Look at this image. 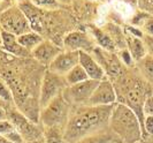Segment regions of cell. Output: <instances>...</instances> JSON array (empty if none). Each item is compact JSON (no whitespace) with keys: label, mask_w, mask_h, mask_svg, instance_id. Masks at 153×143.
Returning a JSON list of instances; mask_svg holds the SVG:
<instances>
[{"label":"cell","mask_w":153,"mask_h":143,"mask_svg":"<svg viewBox=\"0 0 153 143\" xmlns=\"http://www.w3.org/2000/svg\"><path fill=\"white\" fill-rule=\"evenodd\" d=\"M62 47L65 51L92 53L97 46L91 37L84 31H70L63 37Z\"/></svg>","instance_id":"30bf717a"},{"label":"cell","mask_w":153,"mask_h":143,"mask_svg":"<svg viewBox=\"0 0 153 143\" xmlns=\"http://www.w3.org/2000/svg\"><path fill=\"white\" fill-rule=\"evenodd\" d=\"M71 106L63 98L62 94L52 99L40 111V122L44 127L65 128L71 112Z\"/></svg>","instance_id":"277c9868"},{"label":"cell","mask_w":153,"mask_h":143,"mask_svg":"<svg viewBox=\"0 0 153 143\" xmlns=\"http://www.w3.org/2000/svg\"><path fill=\"white\" fill-rule=\"evenodd\" d=\"M0 98H2L4 100H7V102L13 99V95L10 92V89L1 80H0Z\"/></svg>","instance_id":"cb8c5ba5"},{"label":"cell","mask_w":153,"mask_h":143,"mask_svg":"<svg viewBox=\"0 0 153 143\" xmlns=\"http://www.w3.org/2000/svg\"><path fill=\"white\" fill-rule=\"evenodd\" d=\"M5 137L7 139L8 141H10L12 143H25V141H24V139L22 137V135H21L16 129H14V130H12L10 133L6 134Z\"/></svg>","instance_id":"d4e9b609"},{"label":"cell","mask_w":153,"mask_h":143,"mask_svg":"<svg viewBox=\"0 0 153 143\" xmlns=\"http://www.w3.org/2000/svg\"><path fill=\"white\" fill-rule=\"evenodd\" d=\"M152 95H153V84H152Z\"/></svg>","instance_id":"d590c367"},{"label":"cell","mask_w":153,"mask_h":143,"mask_svg":"<svg viewBox=\"0 0 153 143\" xmlns=\"http://www.w3.org/2000/svg\"><path fill=\"white\" fill-rule=\"evenodd\" d=\"M143 40H144V44H145L147 54H150V55H152V57H153V37H152V36L144 35Z\"/></svg>","instance_id":"f1b7e54d"},{"label":"cell","mask_w":153,"mask_h":143,"mask_svg":"<svg viewBox=\"0 0 153 143\" xmlns=\"http://www.w3.org/2000/svg\"><path fill=\"white\" fill-rule=\"evenodd\" d=\"M28 143H46V141H45V139H44V136H43V137H39L37 140L31 141V142H28Z\"/></svg>","instance_id":"1f68e13d"},{"label":"cell","mask_w":153,"mask_h":143,"mask_svg":"<svg viewBox=\"0 0 153 143\" xmlns=\"http://www.w3.org/2000/svg\"><path fill=\"white\" fill-rule=\"evenodd\" d=\"M1 45H2V29L0 27V49H1Z\"/></svg>","instance_id":"e575fe53"},{"label":"cell","mask_w":153,"mask_h":143,"mask_svg":"<svg viewBox=\"0 0 153 143\" xmlns=\"http://www.w3.org/2000/svg\"><path fill=\"white\" fill-rule=\"evenodd\" d=\"M93 1H99V0H93Z\"/></svg>","instance_id":"8d00e7d4"},{"label":"cell","mask_w":153,"mask_h":143,"mask_svg":"<svg viewBox=\"0 0 153 143\" xmlns=\"http://www.w3.org/2000/svg\"><path fill=\"white\" fill-rule=\"evenodd\" d=\"M62 51H63V49L60 47L59 45H56V44H54L52 40L44 39V40L31 52V55H32L37 61H39L42 65L48 67V66L52 64V61H53Z\"/></svg>","instance_id":"7c38bea8"},{"label":"cell","mask_w":153,"mask_h":143,"mask_svg":"<svg viewBox=\"0 0 153 143\" xmlns=\"http://www.w3.org/2000/svg\"><path fill=\"white\" fill-rule=\"evenodd\" d=\"M43 40H44L43 36L36 31H30L17 37V42L29 52H32Z\"/></svg>","instance_id":"d6986e66"},{"label":"cell","mask_w":153,"mask_h":143,"mask_svg":"<svg viewBox=\"0 0 153 143\" xmlns=\"http://www.w3.org/2000/svg\"><path fill=\"white\" fill-rule=\"evenodd\" d=\"M88 79H89V76L86 74V72L79 64L77 66H75L73 69H70L68 73L65 75V80H66L67 85H74V84H77V83L83 82Z\"/></svg>","instance_id":"ffe728a7"},{"label":"cell","mask_w":153,"mask_h":143,"mask_svg":"<svg viewBox=\"0 0 153 143\" xmlns=\"http://www.w3.org/2000/svg\"><path fill=\"white\" fill-rule=\"evenodd\" d=\"M114 143H121V142H114Z\"/></svg>","instance_id":"74e56055"},{"label":"cell","mask_w":153,"mask_h":143,"mask_svg":"<svg viewBox=\"0 0 153 143\" xmlns=\"http://www.w3.org/2000/svg\"><path fill=\"white\" fill-rule=\"evenodd\" d=\"M140 30L143 31L144 35L147 36H152L153 37V16L149 15L146 17V20L140 25Z\"/></svg>","instance_id":"603a6c76"},{"label":"cell","mask_w":153,"mask_h":143,"mask_svg":"<svg viewBox=\"0 0 153 143\" xmlns=\"http://www.w3.org/2000/svg\"><path fill=\"white\" fill-rule=\"evenodd\" d=\"M7 119L14 125L16 130L22 135L25 143L35 141L44 136L43 135L44 130H42L36 124H33L23 113L19 111H9V113H7Z\"/></svg>","instance_id":"ba28073f"},{"label":"cell","mask_w":153,"mask_h":143,"mask_svg":"<svg viewBox=\"0 0 153 143\" xmlns=\"http://www.w3.org/2000/svg\"><path fill=\"white\" fill-rule=\"evenodd\" d=\"M33 6L39 9L44 10H56L61 7V4H59L56 0H30Z\"/></svg>","instance_id":"7402d4cb"},{"label":"cell","mask_w":153,"mask_h":143,"mask_svg":"<svg viewBox=\"0 0 153 143\" xmlns=\"http://www.w3.org/2000/svg\"><path fill=\"white\" fill-rule=\"evenodd\" d=\"M114 105H82L71 109L68 122L65 127V140L75 143L94 133L109 128V118Z\"/></svg>","instance_id":"6da1fadb"},{"label":"cell","mask_w":153,"mask_h":143,"mask_svg":"<svg viewBox=\"0 0 153 143\" xmlns=\"http://www.w3.org/2000/svg\"><path fill=\"white\" fill-rule=\"evenodd\" d=\"M124 35H126L127 50H128L129 53L131 54L134 61L137 62L138 60H140L142 58H144L146 54H147L145 44H144V40H143V38L136 37V36L131 35V34L127 32V31H124Z\"/></svg>","instance_id":"9a60e30c"},{"label":"cell","mask_w":153,"mask_h":143,"mask_svg":"<svg viewBox=\"0 0 153 143\" xmlns=\"http://www.w3.org/2000/svg\"><path fill=\"white\" fill-rule=\"evenodd\" d=\"M143 113H144V117L153 115V95H150L146 98L144 106H143Z\"/></svg>","instance_id":"4316f807"},{"label":"cell","mask_w":153,"mask_h":143,"mask_svg":"<svg viewBox=\"0 0 153 143\" xmlns=\"http://www.w3.org/2000/svg\"><path fill=\"white\" fill-rule=\"evenodd\" d=\"M43 135L46 143H67L65 140V128L44 127Z\"/></svg>","instance_id":"44dd1931"},{"label":"cell","mask_w":153,"mask_h":143,"mask_svg":"<svg viewBox=\"0 0 153 143\" xmlns=\"http://www.w3.org/2000/svg\"><path fill=\"white\" fill-rule=\"evenodd\" d=\"M1 49L5 50L6 52L15 55V57H19V58H27L31 54V52L25 50L17 42V36L4 30H2V45H1Z\"/></svg>","instance_id":"5bb4252c"},{"label":"cell","mask_w":153,"mask_h":143,"mask_svg":"<svg viewBox=\"0 0 153 143\" xmlns=\"http://www.w3.org/2000/svg\"><path fill=\"white\" fill-rule=\"evenodd\" d=\"M79 65L84 68L89 79L94 81H102L106 79L105 70L92 55V53L79 52Z\"/></svg>","instance_id":"4fadbf2b"},{"label":"cell","mask_w":153,"mask_h":143,"mask_svg":"<svg viewBox=\"0 0 153 143\" xmlns=\"http://www.w3.org/2000/svg\"><path fill=\"white\" fill-rule=\"evenodd\" d=\"M117 103V95L113 82L108 79L100 81L88 103L90 106H108Z\"/></svg>","instance_id":"9c48e42d"},{"label":"cell","mask_w":153,"mask_h":143,"mask_svg":"<svg viewBox=\"0 0 153 143\" xmlns=\"http://www.w3.org/2000/svg\"><path fill=\"white\" fill-rule=\"evenodd\" d=\"M59 4H63V5H69L73 0H56Z\"/></svg>","instance_id":"836d02e7"},{"label":"cell","mask_w":153,"mask_h":143,"mask_svg":"<svg viewBox=\"0 0 153 143\" xmlns=\"http://www.w3.org/2000/svg\"><path fill=\"white\" fill-rule=\"evenodd\" d=\"M120 142V140L116 137L114 133L107 128L105 130H101L98 133H94L89 136H85L83 139H81L79 141L75 143H114Z\"/></svg>","instance_id":"e0dca14e"},{"label":"cell","mask_w":153,"mask_h":143,"mask_svg":"<svg viewBox=\"0 0 153 143\" xmlns=\"http://www.w3.org/2000/svg\"><path fill=\"white\" fill-rule=\"evenodd\" d=\"M1 120H7V113L4 109L0 107V121Z\"/></svg>","instance_id":"f546056e"},{"label":"cell","mask_w":153,"mask_h":143,"mask_svg":"<svg viewBox=\"0 0 153 143\" xmlns=\"http://www.w3.org/2000/svg\"><path fill=\"white\" fill-rule=\"evenodd\" d=\"M138 74L142 76L147 83L153 84V57L146 54L144 58L136 62Z\"/></svg>","instance_id":"ac0fdd59"},{"label":"cell","mask_w":153,"mask_h":143,"mask_svg":"<svg viewBox=\"0 0 153 143\" xmlns=\"http://www.w3.org/2000/svg\"><path fill=\"white\" fill-rule=\"evenodd\" d=\"M67 87V83L65 80V76L58 75L50 69H47L40 85V94H39V106L40 109H44L52 99L62 94L63 89Z\"/></svg>","instance_id":"52a82bcc"},{"label":"cell","mask_w":153,"mask_h":143,"mask_svg":"<svg viewBox=\"0 0 153 143\" xmlns=\"http://www.w3.org/2000/svg\"><path fill=\"white\" fill-rule=\"evenodd\" d=\"M116 80L119 83V87L115 88L117 95V103H121L130 107L139 118L143 127L145 119L143 113V106L146 98L152 95V85L146 82L140 75L139 77H136L135 75L128 77L124 76L123 73Z\"/></svg>","instance_id":"7a4b0ae2"},{"label":"cell","mask_w":153,"mask_h":143,"mask_svg":"<svg viewBox=\"0 0 153 143\" xmlns=\"http://www.w3.org/2000/svg\"><path fill=\"white\" fill-rule=\"evenodd\" d=\"M138 143H153V136H147V137L143 139L140 142Z\"/></svg>","instance_id":"4dcf8cb0"},{"label":"cell","mask_w":153,"mask_h":143,"mask_svg":"<svg viewBox=\"0 0 153 143\" xmlns=\"http://www.w3.org/2000/svg\"><path fill=\"white\" fill-rule=\"evenodd\" d=\"M79 64V52L76 51H62L48 66L47 69L58 75L65 76L70 69Z\"/></svg>","instance_id":"8fae6325"},{"label":"cell","mask_w":153,"mask_h":143,"mask_svg":"<svg viewBox=\"0 0 153 143\" xmlns=\"http://www.w3.org/2000/svg\"><path fill=\"white\" fill-rule=\"evenodd\" d=\"M120 59H121V61H122L126 66H131L132 62H134V59H132L131 54L129 53V51L127 49L120 51Z\"/></svg>","instance_id":"83f0119b"},{"label":"cell","mask_w":153,"mask_h":143,"mask_svg":"<svg viewBox=\"0 0 153 143\" xmlns=\"http://www.w3.org/2000/svg\"><path fill=\"white\" fill-rule=\"evenodd\" d=\"M0 143H12L10 141H8L7 139L4 135H0Z\"/></svg>","instance_id":"d6a6232c"},{"label":"cell","mask_w":153,"mask_h":143,"mask_svg":"<svg viewBox=\"0 0 153 143\" xmlns=\"http://www.w3.org/2000/svg\"><path fill=\"white\" fill-rule=\"evenodd\" d=\"M90 34L92 35L94 42L98 44V46H99L100 49L112 53L115 52L116 45H115V43L113 42V39L111 38V36L105 30H101L100 28L90 25Z\"/></svg>","instance_id":"2e32d148"},{"label":"cell","mask_w":153,"mask_h":143,"mask_svg":"<svg viewBox=\"0 0 153 143\" xmlns=\"http://www.w3.org/2000/svg\"><path fill=\"white\" fill-rule=\"evenodd\" d=\"M99 82L100 81L88 79L74 85H67L62 91V96L71 107L88 105L93 91Z\"/></svg>","instance_id":"8992f818"},{"label":"cell","mask_w":153,"mask_h":143,"mask_svg":"<svg viewBox=\"0 0 153 143\" xmlns=\"http://www.w3.org/2000/svg\"><path fill=\"white\" fill-rule=\"evenodd\" d=\"M109 129L121 143H138L143 140V127L139 118L130 107L121 103L113 106Z\"/></svg>","instance_id":"3957f363"},{"label":"cell","mask_w":153,"mask_h":143,"mask_svg":"<svg viewBox=\"0 0 153 143\" xmlns=\"http://www.w3.org/2000/svg\"><path fill=\"white\" fill-rule=\"evenodd\" d=\"M0 27L4 31L13 34L17 37L32 31L28 17L19 5L10 6L0 13Z\"/></svg>","instance_id":"5b68a950"},{"label":"cell","mask_w":153,"mask_h":143,"mask_svg":"<svg viewBox=\"0 0 153 143\" xmlns=\"http://www.w3.org/2000/svg\"><path fill=\"white\" fill-rule=\"evenodd\" d=\"M15 127H14V125L10 122V121L8 120H1L0 121V135H6L8 133H10L12 130H14Z\"/></svg>","instance_id":"484cf974"}]
</instances>
